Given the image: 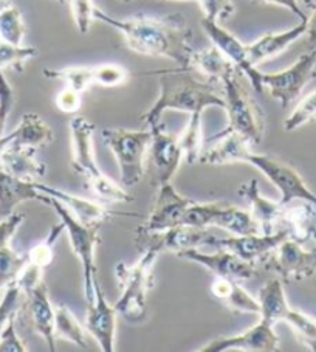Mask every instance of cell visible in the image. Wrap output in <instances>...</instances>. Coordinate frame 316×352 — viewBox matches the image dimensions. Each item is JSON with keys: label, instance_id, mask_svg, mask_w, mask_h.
<instances>
[{"label": "cell", "instance_id": "6da1fadb", "mask_svg": "<svg viewBox=\"0 0 316 352\" xmlns=\"http://www.w3.org/2000/svg\"><path fill=\"white\" fill-rule=\"evenodd\" d=\"M95 21L104 22L123 34L129 50L152 58H166L181 69L191 63L192 30L181 14L161 17L135 16L131 19H117L95 7Z\"/></svg>", "mask_w": 316, "mask_h": 352}, {"label": "cell", "instance_id": "7a4b0ae2", "mask_svg": "<svg viewBox=\"0 0 316 352\" xmlns=\"http://www.w3.org/2000/svg\"><path fill=\"white\" fill-rule=\"evenodd\" d=\"M158 75L160 95L148 112L142 115L144 126L152 127L161 123L166 111H180L190 115H203L208 107L225 109L222 84L211 80H199L190 69H172L150 72Z\"/></svg>", "mask_w": 316, "mask_h": 352}, {"label": "cell", "instance_id": "3957f363", "mask_svg": "<svg viewBox=\"0 0 316 352\" xmlns=\"http://www.w3.org/2000/svg\"><path fill=\"white\" fill-rule=\"evenodd\" d=\"M95 124L82 117L73 118L70 124L71 132V168L78 175L86 179L87 188L92 191L98 200L106 204H121L132 202L133 197L129 196L123 186L112 180L109 175L101 171L96 165L95 159Z\"/></svg>", "mask_w": 316, "mask_h": 352}, {"label": "cell", "instance_id": "277c9868", "mask_svg": "<svg viewBox=\"0 0 316 352\" xmlns=\"http://www.w3.org/2000/svg\"><path fill=\"white\" fill-rule=\"evenodd\" d=\"M160 254L157 248L148 247L142 250L135 264L115 265L121 296L113 306L129 323H139L148 314V294L154 287V265Z\"/></svg>", "mask_w": 316, "mask_h": 352}, {"label": "cell", "instance_id": "5b68a950", "mask_svg": "<svg viewBox=\"0 0 316 352\" xmlns=\"http://www.w3.org/2000/svg\"><path fill=\"white\" fill-rule=\"evenodd\" d=\"M244 75L236 70L222 81L225 111L228 115V124L217 135L208 138H217L228 132H237L244 135L251 144H259L264 140L267 129V115L262 106L253 98L250 90L242 81Z\"/></svg>", "mask_w": 316, "mask_h": 352}, {"label": "cell", "instance_id": "8992f818", "mask_svg": "<svg viewBox=\"0 0 316 352\" xmlns=\"http://www.w3.org/2000/svg\"><path fill=\"white\" fill-rule=\"evenodd\" d=\"M101 138L112 151L120 168L123 186H133L144 179L146 154H148L152 132L150 129H115L104 127Z\"/></svg>", "mask_w": 316, "mask_h": 352}, {"label": "cell", "instance_id": "52a82bcc", "mask_svg": "<svg viewBox=\"0 0 316 352\" xmlns=\"http://www.w3.org/2000/svg\"><path fill=\"white\" fill-rule=\"evenodd\" d=\"M50 206L58 214L60 223L64 226V230L69 236L70 248L76 254L79 263L82 265L84 273V295H86L87 305L95 300V279L96 275V264H95V252L96 247L101 242L100 238V227L86 226V223L79 222L65 206L56 200L50 197Z\"/></svg>", "mask_w": 316, "mask_h": 352}, {"label": "cell", "instance_id": "ba28073f", "mask_svg": "<svg viewBox=\"0 0 316 352\" xmlns=\"http://www.w3.org/2000/svg\"><path fill=\"white\" fill-rule=\"evenodd\" d=\"M149 129L152 138L146 154L144 177L152 186L158 188L172 182L183 162V151L179 143V135L169 132L163 123L152 126Z\"/></svg>", "mask_w": 316, "mask_h": 352}, {"label": "cell", "instance_id": "9c48e42d", "mask_svg": "<svg viewBox=\"0 0 316 352\" xmlns=\"http://www.w3.org/2000/svg\"><path fill=\"white\" fill-rule=\"evenodd\" d=\"M316 78V50L302 53L293 65L278 74H262V87L271 98L289 107L302 94L310 81Z\"/></svg>", "mask_w": 316, "mask_h": 352}, {"label": "cell", "instance_id": "30bf717a", "mask_svg": "<svg viewBox=\"0 0 316 352\" xmlns=\"http://www.w3.org/2000/svg\"><path fill=\"white\" fill-rule=\"evenodd\" d=\"M245 163L258 168L278 188L279 192H281V200L279 202L282 205H287L293 202V200H304V202L316 205V194L310 191V188L301 177V174L293 166L281 160L273 159L270 155L256 154L253 151L248 154Z\"/></svg>", "mask_w": 316, "mask_h": 352}, {"label": "cell", "instance_id": "8fae6325", "mask_svg": "<svg viewBox=\"0 0 316 352\" xmlns=\"http://www.w3.org/2000/svg\"><path fill=\"white\" fill-rule=\"evenodd\" d=\"M260 267L275 273L284 283H300L316 273V250H306L302 242L287 238Z\"/></svg>", "mask_w": 316, "mask_h": 352}, {"label": "cell", "instance_id": "7c38bea8", "mask_svg": "<svg viewBox=\"0 0 316 352\" xmlns=\"http://www.w3.org/2000/svg\"><path fill=\"white\" fill-rule=\"evenodd\" d=\"M218 236L210 232V228L179 226L169 228L166 232L137 234L135 245L139 250L154 247L158 252H171L179 254L186 250H202L203 247H214Z\"/></svg>", "mask_w": 316, "mask_h": 352}, {"label": "cell", "instance_id": "4fadbf2b", "mask_svg": "<svg viewBox=\"0 0 316 352\" xmlns=\"http://www.w3.org/2000/svg\"><path fill=\"white\" fill-rule=\"evenodd\" d=\"M191 202V199L183 197L175 190L172 182L158 186L150 213L137 228V234L160 233L169 228L183 226L186 210Z\"/></svg>", "mask_w": 316, "mask_h": 352}, {"label": "cell", "instance_id": "5bb4252c", "mask_svg": "<svg viewBox=\"0 0 316 352\" xmlns=\"http://www.w3.org/2000/svg\"><path fill=\"white\" fill-rule=\"evenodd\" d=\"M200 352H228V351H253L276 352L281 351V340L275 332V324L260 318L256 324L237 336L218 337L206 343Z\"/></svg>", "mask_w": 316, "mask_h": 352}, {"label": "cell", "instance_id": "9a60e30c", "mask_svg": "<svg viewBox=\"0 0 316 352\" xmlns=\"http://www.w3.org/2000/svg\"><path fill=\"white\" fill-rule=\"evenodd\" d=\"M19 311L28 321L33 332L44 338L48 349L56 352V336H54V305L48 296V287L44 279L34 287L25 290Z\"/></svg>", "mask_w": 316, "mask_h": 352}, {"label": "cell", "instance_id": "2e32d148", "mask_svg": "<svg viewBox=\"0 0 316 352\" xmlns=\"http://www.w3.org/2000/svg\"><path fill=\"white\" fill-rule=\"evenodd\" d=\"M202 28L206 33V36L211 39L212 45L217 47L225 56H227L231 63H233L237 69L240 70V74L247 76V80L250 81L251 87L256 92H264L262 87V72L258 70V67L251 65L250 59H248L247 45L236 38L234 34H231L228 30H225L221 23L211 19H202Z\"/></svg>", "mask_w": 316, "mask_h": 352}, {"label": "cell", "instance_id": "e0dca14e", "mask_svg": "<svg viewBox=\"0 0 316 352\" xmlns=\"http://www.w3.org/2000/svg\"><path fill=\"white\" fill-rule=\"evenodd\" d=\"M287 238H290L289 230L279 228L278 232L271 234L254 233L245 236H225V238H217L214 247L228 250L237 254L240 259L247 261V263L260 267L264 261L276 250L278 245Z\"/></svg>", "mask_w": 316, "mask_h": 352}, {"label": "cell", "instance_id": "ac0fdd59", "mask_svg": "<svg viewBox=\"0 0 316 352\" xmlns=\"http://www.w3.org/2000/svg\"><path fill=\"white\" fill-rule=\"evenodd\" d=\"M87 306L84 326H86L89 336L95 338L102 352H113L118 312L115 306L106 300L104 290H102L98 278L95 279V300Z\"/></svg>", "mask_w": 316, "mask_h": 352}, {"label": "cell", "instance_id": "d6986e66", "mask_svg": "<svg viewBox=\"0 0 316 352\" xmlns=\"http://www.w3.org/2000/svg\"><path fill=\"white\" fill-rule=\"evenodd\" d=\"M179 258L196 263L205 267L206 270L214 273L217 278L234 279V281H248L258 273V267L247 261L240 259L237 254L223 248H218L214 253H203L202 250H186L177 254Z\"/></svg>", "mask_w": 316, "mask_h": 352}, {"label": "cell", "instance_id": "ffe728a7", "mask_svg": "<svg viewBox=\"0 0 316 352\" xmlns=\"http://www.w3.org/2000/svg\"><path fill=\"white\" fill-rule=\"evenodd\" d=\"M23 202L50 205V197L38 188V180H25L0 168V216L5 217Z\"/></svg>", "mask_w": 316, "mask_h": 352}, {"label": "cell", "instance_id": "44dd1931", "mask_svg": "<svg viewBox=\"0 0 316 352\" xmlns=\"http://www.w3.org/2000/svg\"><path fill=\"white\" fill-rule=\"evenodd\" d=\"M38 188L45 194V196L59 200V202L63 204L79 222L86 223V226L100 227L102 222L107 221L112 214H115L107 208L106 205L95 202V200H90L86 197H79L76 194H70L64 190H60V188L39 184V182H38Z\"/></svg>", "mask_w": 316, "mask_h": 352}, {"label": "cell", "instance_id": "7402d4cb", "mask_svg": "<svg viewBox=\"0 0 316 352\" xmlns=\"http://www.w3.org/2000/svg\"><path fill=\"white\" fill-rule=\"evenodd\" d=\"M0 168L25 180H38L47 175L48 168L39 159L38 148L10 144L0 153Z\"/></svg>", "mask_w": 316, "mask_h": 352}, {"label": "cell", "instance_id": "603a6c76", "mask_svg": "<svg viewBox=\"0 0 316 352\" xmlns=\"http://www.w3.org/2000/svg\"><path fill=\"white\" fill-rule=\"evenodd\" d=\"M239 194L250 204V211L254 219L258 221L260 232L265 234H271L281 228L284 205L281 202H275V200L262 196L256 179H251L245 182V184H242L239 186Z\"/></svg>", "mask_w": 316, "mask_h": 352}, {"label": "cell", "instance_id": "cb8c5ba5", "mask_svg": "<svg viewBox=\"0 0 316 352\" xmlns=\"http://www.w3.org/2000/svg\"><path fill=\"white\" fill-rule=\"evenodd\" d=\"M218 142L208 151H203L200 163L203 165H229V163H245L253 144L237 132L218 135Z\"/></svg>", "mask_w": 316, "mask_h": 352}, {"label": "cell", "instance_id": "d4e9b609", "mask_svg": "<svg viewBox=\"0 0 316 352\" xmlns=\"http://www.w3.org/2000/svg\"><path fill=\"white\" fill-rule=\"evenodd\" d=\"M306 27L307 22H301L297 23L296 27L287 30V32L267 33L256 42L247 45L248 59H250L251 65L258 67L260 63H264V60L275 58L279 53L287 50L293 42L302 38L304 33H306Z\"/></svg>", "mask_w": 316, "mask_h": 352}, {"label": "cell", "instance_id": "484cf974", "mask_svg": "<svg viewBox=\"0 0 316 352\" xmlns=\"http://www.w3.org/2000/svg\"><path fill=\"white\" fill-rule=\"evenodd\" d=\"M210 227L221 228L233 236H245L259 233V223L254 219L251 211L242 210L227 200H218L211 217Z\"/></svg>", "mask_w": 316, "mask_h": 352}, {"label": "cell", "instance_id": "4316f807", "mask_svg": "<svg viewBox=\"0 0 316 352\" xmlns=\"http://www.w3.org/2000/svg\"><path fill=\"white\" fill-rule=\"evenodd\" d=\"M211 294L214 298L221 300L229 311L237 314H260V305L259 300L248 292V290L242 286L240 281H234V279H225L217 278L211 284Z\"/></svg>", "mask_w": 316, "mask_h": 352}, {"label": "cell", "instance_id": "83f0119b", "mask_svg": "<svg viewBox=\"0 0 316 352\" xmlns=\"http://www.w3.org/2000/svg\"><path fill=\"white\" fill-rule=\"evenodd\" d=\"M188 69L202 75L205 80H211L221 84L228 75H231L236 70H239L214 45L210 48H203V50H194Z\"/></svg>", "mask_w": 316, "mask_h": 352}, {"label": "cell", "instance_id": "f1b7e54d", "mask_svg": "<svg viewBox=\"0 0 316 352\" xmlns=\"http://www.w3.org/2000/svg\"><path fill=\"white\" fill-rule=\"evenodd\" d=\"M316 205L304 200H293L284 205L281 216V228L289 230L290 238L306 242L310 238V228L313 227Z\"/></svg>", "mask_w": 316, "mask_h": 352}, {"label": "cell", "instance_id": "f546056e", "mask_svg": "<svg viewBox=\"0 0 316 352\" xmlns=\"http://www.w3.org/2000/svg\"><path fill=\"white\" fill-rule=\"evenodd\" d=\"M13 142L11 144H23V146L45 148L54 142V132L38 113L28 112L22 117L19 126L11 132Z\"/></svg>", "mask_w": 316, "mask_h": 352}, {"label": "cell", "instance_id": "4dcf8cb0", "mask_svg": "<svg viewBox=\"0 0 316 352\" xmlns=\"http://www.w3.org/2000/svg\"><path fill=\"white\" fill-rule=\"evenodd\" d=\"M258 300L260 305L259 318H264L271 324H278L282 321L284 312L289 309V301L285 296L284 281L282 279H271L267 281L262 287L259 289Z\"/></svg>", "mask_w": 316, "mask_h": 352}, {"label": "cell", "instance_id": "1f68e13d", "mask_svg": "<svg viewBox=\"0 0 316 352\" xmlns=\"http://www.w3.org/2000/svg\"><path fill=\"white\" fill-rule=\"evenodd\" d=\"M54 336L56 340H67L82 349H89V332L75 314L65 305L54 306Z\"/></svg>", "mask_w": 316, "mask_h": 352}, {"label": "cell", "instance_id": "d6a6232c", "mask_svg": "<svg viewBox=\"0 0 316 352\" xmlns=\"http://www.w3.org/2000/svg\"><path fill=\"white\" fill-rule=\"evenodd\" d=\"M203 129L202 115L194 113L190 117L183 132L179 135V143L183 151V160L190 165L200 163V157L203 154Z\"/></svg>", "mask_w": 316, "mask_h": 352}, {"label": "cell", "instance_id": "836d02e7", "mask_svg": "<svg viewBox=\"0 0 316 352\" xmlns=\"http://www.w3.org/2000/svg\"><path fill=\"white\" fill-rule=\"evenodd\" d=\"M44 75L50 80H63L69 87L75 89L79 94H84L92 84H96V65L65 67L60 70L45 69Z\"/></svg>", "mask_w": 316, "mask_h": 352}, {"label": "cell", "instance_id": "e575fe53", "mask_svg": "<svg viewBox=\"0 0 316 352\" xmlns=\"http://www.w3.org/2000/svg\"><path fill=\"white\" fill-rule=\"evenodd\" d=\"M282 321L295 331L300 342L310 351H316V320L310 315L290 307L282 315Z\"/></svg>", "mask_w": 316, "mask_h": 352}, {"label": "cell", "instance_id": "d590c367", "mask_svg": "<svg viewBox=\"0 0 316 352\" xmlns=\"http://www.w3.org/2000/svg\"><path fill=\"white\" fill-rule=\"evenodd\" d=\"M28 263V254H21L10 245L0 248V292L14 283Z\"/></svg>", "mask_w": 316, "mask_h": 352}, {"label": "cell", "instance_id": "8d00e7d4", "mask_svg": "<svg viewBox=\"0 0 316 352\" xmlns=\"http://www.w3.org/2000/svg\"><path fill=\"white\" fill-rule=\"evenodd\" d=\"M23 36H25V23L21 11L14 7L0 11V41L11 45H22Z\"/></svg>", "mask_w": 316, "mask_h": 352}, {"label": "cell", "instance_id": "74e56055", "mask_svg": "<svg viewBox=\"0 0 316 352\" xmlns=\"http://www.w3.org/2000/svg\"><path fill=\"white\" fill-rule=\"evenodd\" d=\"M312 121H316V89L304 96L293 109V112L285 118L284 131L295 132L301 129L302 126L312 123Z\"/></svg>", "mask_w": 316, "mask_h": 352}, {"label": "cell", "instance_id": "f35d334b", "mask_svg": "<svg viewBox=\"0 0 316 352\" xmlns=\"http://www.w3.org/2000/svg\"><path fill=\"white\" fill-rule=\"evenodd\" d=\"M36 54H38V48L34 47L11 45L0 41V70L11 67L17 72H22L25 64L30 59H33Z\"/></svg>", "mask_w": 316, "mask_h": 352}, {"label": "cell", "instance_id": "ab89813d", "mask_svg": "<svg viewBox=\"0 0 316 352\" xmlns=\"http://www.w3.org/2000/svg\"><path fill=\"white\" fill-rule=\"evenodd\" d=\"M64 230L63 223H58L50 230V234L47 236L45 241H42L41 244L34 245L32 250L28 252V263L41 267V269H47L48 265L53 263L54 258V244H56V239L59 238L60 232Z\"/></svg>", "mask_w": 316, "mask_h": 352}, {"label": "cell", "instance_id": "60d3db41", "mask_svg": "<svg viewBox=\"0 0 316 352\" xmlns=\"http://www.w3.org/2000/svg\"><path fill=\"white\" fill-rule=\"evenodd\" d=\"M22 290L17 286V283H11L10 286L5 289V292L0 298V332L3 331V327L8 324L10 320L16 318V315L19 314V309L22 306Z\"/></svg>", "mask_w": 316, "mask_h": 352}, {"label": "cell", "instance_id": "b9f144b4", "mask_svg": "<svg viewBox=\"0 0 316 352\" xmlns=\"http://www.w3.org/2000/svg\"><path fill=\"white\" fill-rule=\"evenodd\" d=\"M196 2L203 10L206 19L216 22L228 21L236 11L233 0H196Z\"/></svg>", "mask_w": 316, "mask_h": 352}, {"label": "cell", "instance_id": "7bdbcfd3", "mask_svg": "<svg viewBox=\"0 0 316 352\" xmlns=\"http://www.w3.org/2000/svg\"><path fill=\"white\" fill-rule=\"evenodd\" d=\"M127 76V70L124 67L117 64H100L96 65V84L102 87H117L124 84Z\"/></svg>", "mask_w": 316, "mask_h": 352}, {"label": "cell", "instance_id": "ee69618b", "mask_svg": "<svg viewBox=\"0 0 316 352\" xmlns=\"http://www.w3.org/2000/svg\"><path fill=\"white\" fill-rule=\"evenodd\" d=\"M70 8L73 13V19H75L78 27V32L81 34L89 33L92 22L95 21V5L92 0H70Z\"/></svg>", "mask_w": 316, "mask_h": 352}, {"label": "cell", "instance_id": "f6af8a7d", "mask_svg": "<svg viewBox=\"0 0 316 352\" xmlns=\"http://www.w3.org/2000/svg\"><path fill=\"white\" fill-rule=\"evenodd\" d=\"M14 90L11 87L7 78H5L3 72L0 70V135H3L5 126H7V120L10 117L11 111L14 106Z\"/></svg>", "mask_w": 316, "mask_h": 352}, {"label": "cell", "instance_id": "bcb514c9", "mask_svg": "<svg viewBox=\"0 0 316 352\" xmlns=\"http://www.w3.org/2000/svg\"><path fill=\"white\" fill-rule=\"evenodd\" d=\"M28 348L16 332V318L10 320L8 324L0 332V352H27Z\"/></svg>", "mask_w": 316, "mask_h": 352}, {"label": "cell", "instance_id": "7dc6e473", "mask_svg": "<svg viewBox=\"0 0 316 352\" xmlns=\"http://www.w3.org/2000/svg\"><path fill=\"white\" fill-rule=\"evenodd\" d=\"M23 221H25V214L17 213V211H13L0 221V248L10 245L11 239L14 238Z\"/></svg>", "mask_w": 316, "mask_h": 352}, {"label": "cell", "instance_id": "c3c4849f", "mask_svg": "<svg viewBox=\"0 0 316 352\" xmlns=\"http://www.w3.org/2000/svg\"><path fill=\"white\" fill-rule=\"evenodd\" d=\"M82 94L67 86L56 95V107L64 113H76L82 106Z\"/></svg>", "mask_w": 316, "mask_h": 352}, {"label": "cell", "instance_id": "681fc988", "mask_svg": "<svg viewBox=\"0 0 316 352\" xmlns=\"http://www.w3.org/2000/svg\"><path fill=\"white\" fill-rule=\"evenodd\" d=\"M253 3H267V5H278V7H284L290 10L291 13L297 16L301 19V22H307L308 17L302 13V10L300 7V2L297 0H250Z\"/></svg>", "mask_w": 316, "mask_h": 352}, {"label": "cell", "instance_id": "f907efd6", "mask_svg": "<svg viewBox=\"0 0 316 352\" xmlns=\"http://www.w3.org/2000/svg\"><path fill=\"white\" fill-rule=\"evenodd\" d=\"M304 45H306V52L316 50V11H313L312 16L307 19L306 33H304Z\"/></svg>", "mask_w": 316, "mask_h": 352}, {"label": "cell", "instance_id": "816d5d0a", "mask_svg": "<svg viewBox=\"0 0 316 352\" xmlns=\"http://www.w3.org/2000/svg\"><path fill=\"white\" fill-rule=\"evenodd\" d=\"M11 142H13V133H7V135L3 133V135H0V153L7 146H10Z\"/></svg>", "mask_w": 316, "mask_h": 352}, {"label": "cell", "instance_id": "f5cc1de1", "mask_svg": "<svg viewBox=\"0 0 316 352\" xmlns=\"http://www.w3.org/2000/svg\"><path fill=\"white\" fill-rule=\"evenodd\" d=\"M302 5H306L308 10L316 11V0H301Z\"/></svg>", "mask_w": 316, "mask_h": 352}, {"label": "cell", "instance_id": "db71d44e", "mask_svg": "<svg viewBox=\"0 0 316 352\" xmlns=\"http://www.w3.org/2000/svg\"><path fill=\"white\" fill-rule=\"evenodd\" d=\"M310 238H312L316 242V227L315 226L310 228Z\"/></svg>", "mask_w": 316, "mask_h": 352}, {"label": "cell", "instance_id": "11a10c76", "mask_svg": "<svg viewBox=\"0 0 316 352\" xmlns=\"http://www.w3.org/2000/svg\"><path fill=\"white\" fill-rule=\"evenodd\" d=\"M54 2H59V3H64L65 0H54Z\"/></svg>", "mask_w": 316, "mask_h": 352}, {"label": "cell", "instance_id": "9f6ffc18", "mask_svg": "<svg viewBox=\"0 0 316 352\" xmlns=\"http://www.w3.org/2000/svg\"><path fill=\"white\" fill-rule=\"evenodd\" d=\"M121 2H131V0H121Z\"/></svg>", "mask_w": 316, "mask_h": 352}]
</instances>
